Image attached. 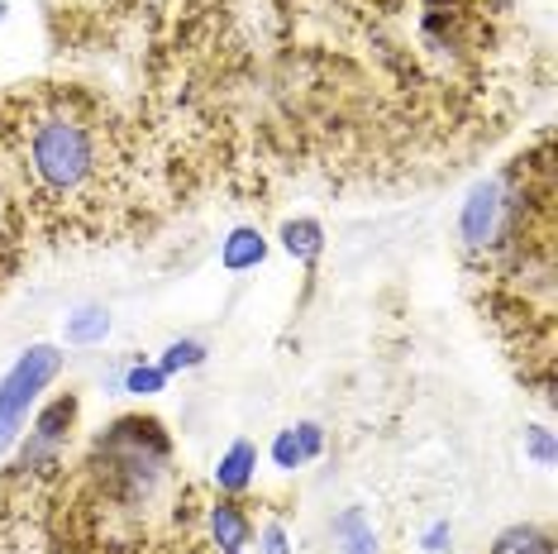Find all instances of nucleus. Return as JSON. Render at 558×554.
I'll return each mask as SVG.
<instances>
[{"label": "nucleus", "mask_w": 558, "mask_h": 554, "mask_svg": "<svg viewBox=\"0 0 558 554\" xmlns=\"http://www.w3.org/2000/svg\"><path fill=\"white\" fill-rule=\"evenodd\" d=\"M24 249H29V220H24L20 201L10 196L5 178H0V292L15 282V273L24 263Z\"/></svg>", "instance_id": "7"}, {"label": "nucleus", "mask_w": 558, "mask_h": 554, "mask_svg": "<svg viewBox=\"0 0 558 554\" xmlns=\"http://www.w3.org/2000/svg\"><path fill=\"white\" fill-rule=\"evenodd\" d=\"M263 554H287V535H282V526L277 521L263 526Z\"/></svg>", "instance_id": "16"}, {"label": "nucleus", "mask_w": 558, "mask_h": 554, "mask_svg": "<svg viewBox=\"0 0 558 554\" xmlns=\"http://www.w3.org/2000/svg\"><path fill=\"white\" fill-rule=\"evenodd\" d=\"M201 531L210 535V545L220 554H244L253 545V516L248 502L239 497H206L201 502Z\"/></svg>", "instance_id": "6"}, {"label": "nucleus", "mask_w": 558, "mask_h": 554, "mask_svg": "<svg viewBox=\"0 0 558 554\" xmlns=\"http://www.w3.org/2000/svg\"><path fill=\"white\" fill-rule=\"evenodd\" d=\"M106 330H110L106 311H82V316L68 325V339L72 345H92V339H106Z\"/></svg>", "instance_id": "12"}, {"label": "nucleus", "mask_w": 558, "mask_h": 554, "mask_svg": "<svg viewBox=\"0 0 558 554\" xmlns=\"http://www.w3.org/2000/svg\"><path fill=\"white\" fill-rule=\"evenodd\" d=\"M162 383H168V373H162V369H134L130 377H124V387H130V393H158Z\"/></svg>", "instance_id": "15"}, {"label": "nucleus", "mask_w": 558, "mask_h": 554, "mask_svg": "<svg viewBox=\"0 0 558 554\" xmlns=\"http://www.w3.org/2000/svg\"><path fill=\"white\" fill-rule=\"evenodd\" d=\"M282 239H287L291 254L306 258V263H311L315 254H320V225H315V220H291L287 230H282Z\"/></svg>", "instance_id": "11"}, {"label": "nucleus", "mask_w": 558, "mask_h": 554, "mask_svg": "<svg viewBox=\"0 0 558 554\" xmlns=\"http://www.w3.org/2000/svg\"><path fill=\"white\" fill-rule=\"evenodd\" d=\"M201 502H206V493L186 483L182 497H177V511L144 540V545H134L130 554H220L210 545V535L201 531Z\"/></svg>", "instance_id": "5"}, {"label": "nucleus", "mask_w": 558, "mask_h": 554, "mask_svg": "<svg viewBox=\"0 0 558 554\" xmlns=\"http://www.w3.org/2000/svg\"><path fill=\"white\" fill-rule=\"evenodd\" d=\"M263 258V234H253V230H239L230 244H225V268H253V263Z\"/></svg>", "instance_id": "10"}, {"label": "nucleus", "mask_w": 558, "mask_h": 554, "mask_svg": "<svg viewBox=\"0 0 558 554\" xmlns=\"http://www.w3.org/2000/svg\"><path fill=\"white\" fill-rule=\"evenodd\" d=\"M192 363H201V345H196V339H182V345H172V349H168V359H162V373L192 369Z\"/></svg>", "instance_id": "14"}, {"label": "nucleus", "mask_w": 558, "mask_h": 554, "mask_svg": "<svg viewBox=\"0 0 558 554\" xmlns=\"http://www.w3.org/2000/svg\"><path fill=\"white\" fill-rule=\"evenodd\" d=\"M492 554H554V535L544 526H515L492 545Z\"/></svg>", "instance_id": "9"}, {"label": "nucleus", "mask_w": 558, "mask_h": 554, "mask_svg": "<svg viewBox=\"0 0 558 554\" xmlns=\"http://www.w3.org/2000/svg\"><path fill=\"white\" fill-rule=\"evenodd\" d=\"M277 463H282V469H296V463H306V449H301V435L296 431H282L277 435Z\"/></svg>", "instance_id": "13"}, {"label": "nucleus", "mask_w": 558, "mask_h": 554, "mask_svg": "<svg viewBox=\"0 0 558 554\" xmlns=\"http://www.w3.org/2000/svg\"><path fill=\"white\" fill-rule=\"evenodd\" d=\"M468 277L492 330L549 397L554 387V154L549 130L473 186L459 216Z\"/></svg>", "instance_id": "2"}, {"label": "nucleus", "mask_w": 558, "mask_h": 554, "mask_svg": "<svg viewBox=\"0 0 558 554\" xmlns=\"http://www.w3.org/2000/svg\"><path fill=\"white\" fill-rule=\"evenodd\" d=\"M253 463H258V449H253L248 439L230 445V455H225L220 469H215V487H220L225 497H239L248 487V478H253Z\"/></svg>", "instance_id": "8"}, {"label": "nucleus", "mask_w": 558, "mask_h": 554, "mask_svg": "<svg viewBox=\"0 0 558 554\" xmlns=\"http://www.w3.org/2000/svg\"><path fill=\"white\" fill-rule=\"evenodd\" d=\"M62 373V354L53 345H34L15 369L0 377V449L20 435V425L29 421L34 401L44 397V387Z\"/></svg>", "instance_id": "4"}, {"label": "nucleus", "mask_w": 558, "mask_h": 554, "mask_svg": "<svg viewBox=\"0 0 558 554\" xmlns=\"http://www.w3.org/2000/svg\"><path fill=\"white\" fill-rule=\"evenodd\" d=\"M0 178L48 244H116L154 225L158 168L144 124L82 82L0 92Z\"/></svg>", "instance_id": "1"}, {"label": "nucleus", "mask_w": 558, "mask_h": 554, "mask_svg": "<svg viewBox=\"0 0 558 554\" xmlns=\"http://www.w3.org/2000/svg\"><path fill=\"white\" fill-rule=\"evenodd\" d=\"M182 487L162 421L124 416L62 463L44 502V545L53 554H130L177 511Z\"/></svg>", "instance_id": "3"}]
</instances>
